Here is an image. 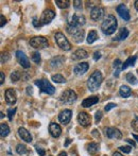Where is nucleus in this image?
Instances as JSON below:
<instances>
[{
  "label": "nucleus",
  "mask_w": 138,
  "mask_h": 156,
  "mask_svg": "<svg viewBox=\"0 0 138 156\" xmlns=\"http://www.w3.org/2000/svg\"><path fill=\"white\" fill-rule=\"evenodd\" d=\"M4 96H5V101L9 103V104L13 105V104H15V103H16L17 94H16V91H15L14 89H12V88L6 89Z\"/></svg>",
  "instance_id": "obj_16"
},
{
  "label": "nucleus",
  "mask_w": 138,
  "mask_h": 156,
  "mask_svg": "<svg viewBox=\"0 0 138 156\" xmlns=\"http://www.w3.org/2000/svg\"><path fill=\"white\" fill-rule=\"evenodd\" d=\"M55 4L60 9H67L70 5V2L68 0H55Z\"/></svg>",
  "instance_id": "obj_30"
},
{
  "label": "nucleus",
  "mask_w": 138,
  "mask_h": 156,
  "mask_svg": "<svg viewBox=\"0 0 138 156\" xmlns=\"http://www.w3.org/2000/svg\"><path fill=\"white\" fill-rule=\"evenodd\" d=\"M73 6L76 11H81L82 10V1H80V0H74Z\"/></svg>",
  "instance_id": "obj_36"
},
{
  "label": "nucleus",
  "mask_w": 138,
  "mask_h": 156,
  "mask_svg": "<svg viewBox=\"0 0 138 156\" xmlns=\"http://www.w3.org/2000/svg\"><path fill=\"white\" fill-rule=\"evenodd\" d=\"M0 115H1V116H0V118H1V119H2V118H3V117H4L3 113H2V112H1V113H0Z\"/></svg>",
  "instance_id": "obj_55"
},
{
  "label": "nucleus",
  "mask_w": 138,
  "mask_h": 156,
  "mask_svg": "<svg viewBox=\"0 0 138 156\" xmlns=\"http://www.w3.org/2000/svg\"><path fill=\"white\" fill-rule=\"evenodd\" d=\"M3 82H4V74H3V72H0V84H3Z\"/></svg>",
  "instance_id": "obj_47"
},
{
  "label": "nucleus",
  "mask_w": 138,
  "mask_h": 156,
  "mask_svg": "<svg viewBox=\"0 0 138 156\" xmlns=\"http://www.w3.org/2000/svg\"><path fill=\"white\" fill-rule=\"evenodd\" d=\"M131 125H132V127L135 129V131H138V117H135L134 118V120L132 121Z\"/></svg>",
  "instance_id": "obj_41"
},
{
  "label": "nucleus",
  "mask_w": 138,
  "mask_h": 156,
  "mask_svg": "<svg viewBox=\"0 0 138 156\" xmlns=\"http://www.w3.org/2000/svg\"><path fill=\"white\" fill-rule=\"evenodd\" d=\"M78 122H79V124L82 125V126H84V127L89 126L91 123L90 115L85 113V112H81V113H79V115H78Z\"/></svg>",
  "instance_id": "obj_10"
},
{
  "label": "nucleus",
  "mask_w": 138,
  "mask_h": 156,
  "mask_svg": "<svg viewBox=\"0 0 138 156\" xmlns=\"http://www.w3.org/2000/svg\"><path fill=\"white\" fill-rule=\"evenodd\" d=\"M126 81H128L130 84L132 85H136L137 84V79L136 76H134V74L132 73V72H129V73H126Z\"/></svg>",
  "instance_id": "obj_31"
},
{
  "label": "nucleus",
  "mask_w": 138,
  "mask_h": 156,
  "mask_svg": "<svg viewBox=\"0 0 138 156\" xmlns=\"http://www.w3.org/2000/svg\"><path fill=\"white\" fill-rule=\"evenodd\" d=\"M58 156H67V153L65 152V151H62V152L58 154Z\"/></svg>",
  "instance_id": "obj_50"
},
{
  "label": "nucleus",
  "mask_w": 138,
  "mask_h": 156,
  "mask_svg": "<svg viewBox=\"0 0 138 156\" xmlns=\"http://www.w3.org/2000/svg\"><path fill=\"white\" fill-rule=\"evenodd\" d=\"M100 147L96 142H90L89 144H87V151H88L89 154H96V153L99 151Z\"/></svg>",
  "instance_id": "obj_26"
},
{
  "label": "nucleus",
  "mask_w": 138,
  "mask_h": 156,
  "mask_svg": "<svg viewBox=\"0 0 138 156\" xmlns=\"http://www.w3.org/2000/svg\"><path fill=\"white\" fill-rule=\"evenodd\" d=\"M18 135L23 141L26 142H31L32 141V136L30 134V132L28 129H26L25 127H19L18 129Z\"/></svg>",
  "instance_id": "obj_19"
},
{
  "label": "nucleus",
  "mask_w": 138,
  "mask_h": 156,
  "mask_svg": "<svg viewBox=\"0 0 138 156\" xmlns=\"http://www.w3.org/2000/svg\"><path fill=\"white\" fill-rule=\"evenodd\" d=\"M52 81L55 83H65L66 79L62 74H54V76H52Z\"/></svg>",
  "instance_id": "obj_33"
},
{
  "label": "nucleus",
  "mask_w": 138,
  "mask_h": 156,
  "mask_svg": "<svg viewBox=\"0 0 138 156\" xmlns=\"http://www.w3.org/2000/svg\"><path fill=\"white\" fill-rule=\"evenodd\" d=\"M71 115H72V112L70 109H64L58 115V121L64 125L68 124L70 122V119H71Z\"/></svg>",
  "instance_id": "obj_15"
},
{
  "label": "nucleus",
  "mask_w": 138,
  "mask_h": 156,
  "mask_svg": "<svg viewBox=\"0 0 138 156\" xmlns=\"http://www.w3.org/2000/svg\"><path fill=\"white\" fill-rule=\"evenodd\" d=\"M64 62H65V58H63V56H55V58H53L50 61V66L53 68H58L61 67Z\"/></svg>",
  "instance_id": "obj_22"
},
{
  "label": "nucleus",
  "mask_w": 138,
  "mask_h": 156,
  "mask_svg": "<svg viewBox=\"0 0 138 156\" xmlns=\"http://www.w3.org/2000/svg\"><path fill=\"white\" fill-rule=\"evenodd\" d=\"M99 102V97L97 96H91V97H88V98L84 99L82 101V106L83 107H90L93 105L97 104Z\"/></svg>",
  "instance_id": "obj_21"
},
{
  "label": "nucleus",
  "mask_w": 138,
  "mask_h": 156,
  "mask_svg": "<svg viewBox=\"0 0 138 156\" xmlns=\"http://www.w3.org/2000/svg\"><path fill=\"white\" fill-rule=\"evenodd\" d=\"M114 68H116V71H115V73H114V76H119L120 70H122V63H121V61H120L119 58L115 60V62H114Z\"/></svg>",
  "instance_id": "obj_28"
},
{
  "label": "nucleus",
  "mask_w": 138,
  "mask_h": 156,
  "mask_svg": "<svg viewBox=\"0 0 138 156\" xmlns=\"http://www.w3.org/2000/svg\"><path fill=\"white\" fill-rule=\"evenodd\" d=\"M49 132L52 137L58 138V137H60L61 134H62V129H61V126L58 123L52 122V123L49 124Z\"/></svg>",
  "instance_id": "obj_17"
},
{
  "label": "nucleus",
  "mask_w": 138,
  "mask_h": 156,
  "mask_svg": "<svg viewBox=\"0 0 138 156\" xmlns=\"http://www.w3.org/2000/svg\"><path fill=\"white\" fill-rule=\"evenodd\" d=\"M70 141H71V140H70V139H67V141H66V144H65V146H68V144H70Z\"/></svg>",
  "instance_id": "obj_54"
},
{
  "label": "nucleus",
  "mask_w": 138,
  "mask_h": 156,
  "mask_svg": "<svg viewBox=\"0 0 138 156\" xmlns=\"http://www.w3.org/2000/svg\"><path fill=\"white\" fill-rule=\"evenodd\" d=\"M133 137H134V139H136V141L138 142V135H135V134H134V135H133Z\"/></svg>",
  "instance_id": "obj_53"
},
{
  "label": "nucleus",
  "mask_w": 138,
  "mask_h": 156,
  "mask_svg": "<svg viewBox=\"0 0 138 156\" xmlns=\"http://www.w3.org/2000/svg\"><path fill=\"white\" fill-rule=\"evenodd\" d=\"M100 58H101V53H100L99 51H96L95 53H94V60H95V61H98Z\"/></svg>",
  "instance_id": "obj_43"
},
{
  "label": "nucleus",
  "mask_w": 138,
  "mask_h": 156,
  "mask_svg": "<svg viewBox=\"0 0 138 156\" xmlns=\"http://www.w3.org/2000/svg\"><path fill=\"white\" fill-rule=\"evenodd\" d=\"M10 134V127L8 124L5 123H1L0 124V136L1 138H4Z\"/></svg>",
  "instance_id": "obj_27"
},
{
  "label": "nucleus",
  "mask_w": 138,
  "mask_h": 156,
  "mask_svg": "<svg viewBox=\"0 0 138 156\" xmlns=\"http://www.w3.org/2000/svg\"><path fill=\"white\" fill-rule=\"evenodd\" d=\"M6 23V19L4 18V16L3 15H1V25H0V27L1 28H3L4 27V25Z\"/></svg>",
  "instance_id": "obj_46"
},
{
  "label": "nucleus",
  "mask_w": 138,
  "mask_h": 156,
  "mask_svg": "<svg viewBox=\"0 0 138 156\" xmlns=\"http://www.w3.org/2000/svg\"><path fill=\"white\" fill-rule=\"evenodd\" d=\"M15 113H16V108H14V109H9V111H8L9 120H13V117H14V114Z\"/></svg>",
  "instance_id": "obj_40"
},
{
  "label": "nucleus",
  "mask_w": 138,
  "mask_h": 156,
  "mask_svg": "<svg viewBox=\"0 0 138 156\" xmlns=\"http://www.w3.org/2000/svg\"><path fill=\"white\" fill-rule=\"evenodd\" d=\"M16 58H17V60H18V63L21 65V67L26 68V69L30 67L29 58H27V55H26L23 51H20V50L16 51Z\"/></svg>",
  "instance_id": "obj_14"
},
{
  "label": "nucleus",
  "mask_w": 138,
  "mask_h": 156,
  "mask_svg": "<svg viewBox=\"0 0 138 156\" xmlns=\"http://www.w3.org/2000/svg\"><path fill=\"white\" fill-rule=\"evenodd\" d=\"M137 60V56H133V58H129L128 60L126 61L123 64H122V70L126 69V67H129V66H134L135 62H136Z\"/></svg>",
  "instance_id": "obj_29"
},
{
  "label": "nucleus",
  "mask_w": 138,
  "mask_h": 156,
  "mask_svg": "<svg viewBox=\"0 0 138 156\" xmlns=\"http://www.w3.org/2000/svg\"><path fill=\"white\" fill-rule=\"evenodd\" d=\"M36 151H37V153H38V154H39V155H41V156H44V155H45V154H46V151H45V150H44V149H41V148H37V149H36Z\"/></svg>",
  "instance_id": "obj_45"
},
{
  "label": "nucleus",
  "mask_w": 138,
  "mask_h": 156,
  "mask_svg": "<svg viewBox=\"0 0 138 156\" xmlns=\"http://www.w3.org/2000/svg\"><path fill=\"white\" fill-rule=\"evenodd\" d=\"M129 36V30L126 28H122L119 31V33L117 34V36L115 37V41H124L126 37Z\"/></svg>",
  "instance_id": "obj_24"
},
{
  "label": "nucleus",
  "mask_w": 138,
  "mask_h": 156,
  "mask_svg": "<svg viewBox=\"0 0 138 156\" xmlns=\"http://www.w3.org/2000/svg\"><path fill=\"white\" fill-rule=\"evenodd\" d=\"M119 150L121 151V152L129 154V153L132 151V148H131V147H129V146H122V147H120V148H119Z\"/></svg>",
  "instance_id": "obj_37"
},
{
  "label": "nucleus",
  "mask_w": 138,
  "mask_h": 156,
  "mask_svg": "<svg viewBox=\"0 0 138 156\" xmlns=\"http://www.w3.org/2000/svg\"><path fill=\"white\" fill-rule=\"evenodd\" d=\"M55 17V13H54V11L50 10V9H47V10L44 11V13L41 14V25H48V23H50L52 20H53V18Z\"/></svg>",
  "instance_id": "obj_9"
},
{
  "label": "nucleus",
  "mask_w": 138,
  "mask_h": 156,
  "mask_svg": "<svg viewBox=\"0 0 138 156\" xmlns=\"http://www.w3.org/2000/svg\"><path fill=\"white\" fill-rule=\"evenodd\" d=\"M71 58H72V60H74V61L84 60V58H88V53H87V51H85L84 49H78L72 53Z\"/></svg>",
  "instance_id": "obj_20"
},
{
  "label": "nucleus",
  "mask_w": 138,
  "mask_h": 156,
  "mask_svg": "<svg viewBox=\"0 0 138 156\" xmlns=\"http://www.w3.org/2000/svg\"><path fill=\"white\" fill-rule=\"evenodd\" d=\"M115 106H116L115 103H108V104H106V106H105V111H106V112L111 111V109L114 108Z\"/></svg>",
  "instance_id": "obj_42"
},
{
  "label": "nucleus",
  "mask_w": 138,
  "mask_h": 156,
  "mask_svg": "<svg viewBox=\"0 0 138 156\" xmlns=\"http://www.w3.org/2000/svg\"><path fill=\"white\" fill-rule=\"evenodd\" d=\"M88 68H89L88 63L83 62V63H80V64H78V65H76V67H74V69H73V72L76 76H82V74H84L85 72L88 70Z\"/></svg>",
  "instance_id": "obj_18"
},
{
  "label": "nucleus",
  "mask_w": 138,
  "mask_h": 156,
  "mask_svg": "<svg viewBox=\"0 0 138 156\" xmlns=\"http://www.w3.org/2000/svg\"><path fill=\"white\" fill-rule=\"evenodd\" d=\"M117 19L114 15H107L101 23V30L105 35H111L117 30Z\"/></svg>",
  "instance_id": "obj_1"
},
{
  "label": "nucleus",
  "mask_w": 138,
  "mask_h": 156,
  "mask_svg": "<svg viewBox=\"0 0 138 156\" xmlns=\"http://www.w3.org/2000/svg\"><path fill=\"white\" fill-rule=\"evenodd\" d=\"M102 81H103V76H102L101 71L96 70L95 72L91 73V76L87 80V87L90 91H96L101 86Z\"/></svg>",
  "instance_id": "obj_2"
},
{
  "label": "nucleus",
  "mask_w": 138,
  "mask_h": 156,
  "mask_svg": "<svg viewBox=\"0 0 138 156\" xmlns=\"http://www.w3.org/2000/svg\"><path fill=\"white\" fill-rule=\"evenodd\" d=\"M67 32L73 37L74 41L78 44L82 43L84 41V30H81L80 28H76V27H70L67 26Z\"/></svg>",
  "instance_id": "obj_5"
},
{
  "label": "nucleus",
  "mask_w": 138,
  "mask_h": 156,
  "mask_svg": "<svg viewBox=\"0 0 138 156\" xmlns=\"http://www.w3.org/2000/svg\"><path fill=\"white\" fill-rule=\"evenodd\" d=\"M101 118H102V112L101 111H98L97 113H96V116H95L96 123H99L100 120H101Z\"/></svg>",
  "instance_id": "obj_38"
},
{
  "label": "nucleus",
  "mask_w": 138,
  "mask_h": 156,
  "mask_svg": "<svg viewBox=\"0 0 138 156\" xmlns=\"http://www.w3.org/2000/svg\"><path fill=\"white\" fill-rule=\"evenodd\" d=\"M105 135L107 136L111 139H121L122 138V134L116 127H107L105 129Z\"/></svg>",
  "instance_id": "obj_13"
},
{
  "label": "nucleus",
  "mask_w": 138,
  "mask_h": 156,
  "mask_svg": "<svg viewBox=\"0 0 138 156\" xmlns=\"http://www.w3.org/2000/svg\"><path fill=\"white\" fill-rule=\"evenodd\" d=\"M126 142H129V144H131L133 147H135V142L133 141V140H131V139H126Z\"/></svg>",
  "instance_id": "obj_48"
},
{
  "label": "nucleus",
  "mask_w": 138,
  "mask_h": 156,
  "mask_svg": "<svg viewBox=\"0 0 138 156\" xmlns=\"http://www.w3.org/2000/svg\"><path fill=\"white\" fill-rule=\"evenodd\" d=\"M9 58H10V55H9V53H6V52H5V53H2L1 54V64L8 62Z\"/></svg>",
  "instance_id": "obj_39"
},
{
  "label": "nucleus",
  "mask_w": 138,
  "mask_h": 156,
  "mask_svg": "<svg viewBox=\"0 0 138 156\" xmlns=\"http://www.w3.org/2000/svg\"><path fill=\"white\" fill-rule=\"evenodd\" d=\"M16 152L18 153L19 155L26 154V153H27V147H26L25 144H17V147H16Z\"/></svg>",
  "instance_id": "obj_32"
},
{
  "label": "nucleus",
  "mask_w": 138,
  "mask_h": 156,
  "mask_svg": "<svg viewBox=\"0 0 138 156\" xmlns=\"http://www.w3.org/2000/svg\"><path fill=\"white\" fill-rule=\"evenodd\" d=\"M85 23H86V19H85L84 15L74 14V15H72L71 18L69 19L68 26H70V27L80 28V27H82V26H84Z\"/></svg>",
  "instance_id": "obj_8"
},
{
  "label": "nucleus",
  "mask_w": 138,
  "mask_h": 156,
  "mask_svg": "<svg viewBox=\"0 0 138 156\" xmlns=\"http://www.w3.org/2000/svg\"><path fill=\"white\" fill-rule=\"evenodd\" d=\"M54 39H55L58 46L62 50H64V51H69V50L71 49V45H70L68 39L66 38V36H65L62 32L55 33V35H54Z\"/></svg>",
  "instance_id": "obj_4"
},
{
  "label": "nucleus",
  "mask_w": 138,
  "mask_h": 156,
  "mask_svg": "<svg viewBox=\"0 0 138 156\" xmlns=\"http://www.w3.org/2000/svg\"><path fill=\"white\" fill-rule=\"evenodd\" d=\"M104 9L101 6H95V8L91 9L90 12V18L95 21H98L104 16Z\"/></svg>",
  "instance_id": "obj_12"
},
{
  "label": "nucleus",
  "mask_w": 138,
  "mask_h": 156,
  "mask_svg": "<svg viewBox=\"0 0 138 156\" xmlns=\"http://www.w3.org/2000/svg\"><path fill=\"white\" fill-rule=\"evenodd\" d=\"M20 72L19 71H14L11 73V80H12V82H17V81L20 80Z\"/></svg>",
  "instance_id": "obj_34"
},
{
  "label": "nucleus",
  "mask_w": 138,
  "mask_h": 156,
  "mask_svg": "<svg viewBox=\"0 0 138 156\" xmlns=\"http://www.w3.org/2000/svg\"><path fill=\"white\" fill-rule=\"evenodd\" d=\"M135 8H136V10L138 11V0L137 1H135Z\"/></svg>",
  "instance_id": "obj_52"
},
{
  "label": "nucleus",
  "mask_w": 138,
  "mask_h": 156,
  "mask_svg": "<svg viewBox=\"0 0 138 156\" xmlns=\"http://www.w3.org/2000/svg\"><path fill=\"white\" fill-rule=\"evenodd\" d=\"M33 26H34L35 28H39L41 26V23H39V21L37 20L36 18H33Z\"/></svg>",
  "instance_id": "obj_44"
},
{
  "label": "nucleus",
  "mask_w": 138,
  "mask_h": 156,
  "mask_svg": "<svg viewBox=\"0 0 138 156\" xmlns=\"http://www.w3.org/2000/svg\"><path fill=\"white\" fill-rule=\"evenodd\" d=\"M117 13L124 21H129L131 19L130 11H129V9L126 8V5H124V4H119V5L117 6Z\"/></svg>",
  "instance_id": "obj_11"
},
{
  "label": "nucleus",
  "mask_w": 138,
  "mask_h": 156,
  "mask_svg": "<svg viewBox=\"0 0 138 156\" xmlns=\"http://www.w3.org/2000/svg\"><path fill=\"white\" fill-rule=\"evenodd\" d=\"M32 60H33L34 63L39 64L41 63V54H39L38 52H33V53H32Z\"/></svg>",
  "instance_id": "obj_35"
},
{
  "label": "nucleus",
  "mask_w": 138,
  "mask_h": 156,
  "mask_svg": "<svg viewBox=\"0 0 138 156\" xmlns=\"http://www.w3.org/2000/svg\"><path fill=\"white\" fill-rule=\"evenodd\" d=\"M35 85L41 89V91L46 93L48 94H53L55 93V88L54 86L46 79H41V80H36L35 81Z\"/></svg>",
  "instance_id": "obj_3"
},
{
  "label": "nucleus",
  "mask_w": 138,
  "mask_h": 156,
  "mask_svg": "<svg viewBox=\"0 0 138 156\" xmlns=\"http://www.w3.org/2000/svg\"><path fill=\"white\" fill-rule=\"evenodd\" d=\"M27 93L28 94H32V87L31 86H28L27 87Z\"/></svg>",
  "instance_id": "obj_49"
},
{
  "label": "nucleus",
  "mask_w": 138,
  "mask_h": 156,
  "mask_svg": "<svg viewBox=\"0 0 138 156\" xmlns=\"http://www.w3.org/2000/svg\"><path fill=\"white\" fill-rule=\"evenodd\" d=\"M98 39V33L96 30H91V31H89L88 35H87V44H93L95 43L96 41Z\"/></svg>",
  "instance_id": "obj_25"
},
{
  "label": "nucleus",
  "mask_w": 138,
  "mask_h": 156,
  "mask_svg": "<svg viewBox=\"0 0 138 156\" xmlns=\"http://www.w3.org/2000/svg\"><path fill=\"white\" fill-rule=\"evenodd\" d=\"M76 94L72 89H66L62 93L60 97V100L65 104H72L76 101Z\"/></svg>",
  "instance_id": "obj_7"
},
{
  "label": "nucleus",
  "mask_w": 138,
  "mask_h": 156,
  "mask_svg": "<svg viewBox=\"0 0 138 156\" xmlns=\"http://www.w3.org/2000/svg\"><path fill=\"white\" fill-rule=\"evenodd\" d=\"M119 94L123 98H129L132 94V89L128 86V85H122L119 89Z\"/></svg>",
  "instance_id": "obj_23"
},
{
  "label": "nucleus",
  "mask_w": 138,
  "mask_h": 156,
  "mask_svg": "<svg viewBox=\"0 0 138 156\" xmlns=\"http://www.w3.org/2000/svg\"><path fill=\"white\" fill-rule=\"evenodd\" d=\"M113 156H123V155H122L120 152H115V153L113 154Z\"/></svg>",
  "instance_id": "obj_51"
},
{
  "label": "nucleus",
  "mask_w": 138,
  "mask_h": 156,
  "mask_svg": "<svg viewBox=\"0 0 138 156\" xmlns=\"http://www.w3.org/2000/svg\"><path fill=\"white\" fill-rule=\"evenodd\" d=\"M30 45L33 47L34 49H44V48L48 47L49 43L48 39L44 36H34L30 39Z\"/></svg>",
  "instance_id": "obj_6"
}]
</instances>
